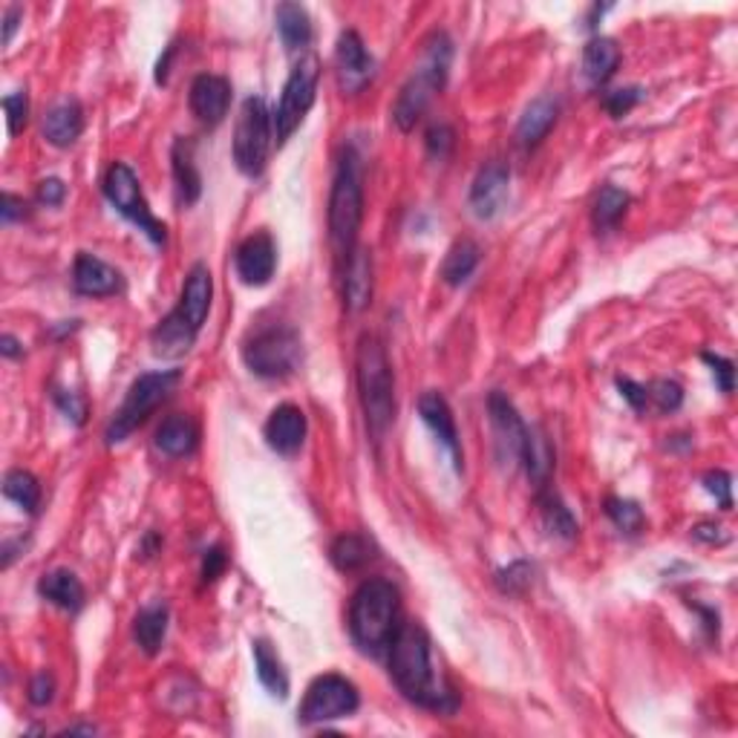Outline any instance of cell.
<instances>
[{"label": "cell", "instance_id": "cell-1", "mask_svg": "<svg viewBox=\"0 0 738 738\" xmlns=\"http://www.w3.org/2000/svg\"><path fill=\"white\" fill-rule=\"evenodd\" d=\"M386 654H390V675L407 701L424 707V710H436V713L456 710V692L447 687L445 678L433 666L430 635L421 623H402Z\"/></svg>", "mask_w": 738, "mask_h": 738}, {"label": "cell", "instance_id": "cell-2", "mask_svg": "<svg viewBox=\"0 0 738 738\" xmlns=\"http://www.w3.org/2000/svg\"><path fill=\"white\" fill-rule=\"evenodd\" d=\"M402 626V595L390 580H364L349 603V635L369 658H381Z\"/></svg>", "mask_w": 738, "mask_h": 738}, {"label": "cell", "instance_id": "cell-3", "mask_svg": "<svg viewBox=\"0 0 738 738\" xmlns=\"http://www.w3.org/2000/svg\"><path fill=\"white\" fill-rule=\"evenodd\" d=\"M211 301H214V277L205 263H193L182 283L179 303L170 309L168 318L160 320L153 329L151 344L160 358H179L193 346L200 335L202 323L208 318Z\"/></svg>", "mask_w": 738, "mask_h": 738}, {"label": "cell", "instance_id": "cell-4", "mask_svg": "<svg viewBox=\"0 0 738 738\" xmlns=\"http://www.w3.org/2000/svg\"><path fill=\"white\" fill-rule=\"evenodd\" d=\"M355 384L369 436L381 442L395 421V381L384 344L369 332H364L355 349Z\"/></svg>", "mask_w": 738, "mask_h": 738}, {"label": "cell", "instance_id": "cell-5", "mask_svg": "<svg viewBox=\"0 0 738 738\" xmlns=\"http://www.w3.org/2000/svg\"><path fill=\"white\" fill-rule=\"evenodd\" d=\"M450 64H454V41L447 38V33H433L424 41L419 64L393 104V122L404 133H410L416 122L424 116L433 96L445 87Z\"/></svg>", "mask_w": 738, "mask_h": 738}, {"label": "cell", "instance_id": "cell-6", "mask_svg": "<svg viewBox=\"0 0 738 738\" xmlns=\"http://www.w3.org/2000/svg\"><path fill=\"white\" fill-rule=\"evenodd\" d=\"M364 222V177L361 160L355 151H344L338 160L332 191H329V240L341 260H349L358 249Z\"/></svg>", "mask_w": 738, "mask_h": 738}, {"label": "cell", "instance_id": "cell-7", "mask_svg": "<svg viewBox=\"0 0 738 738\" xmlns=\"http://www.w3.org/2000/svg\"><path fill=\"white\" fill-rule=\"evenodd\" d=\"M179 378H182L179 369H156V372H144V376L136 378L116 416L110 419L107 433H104L107 445H122L127 436H133L136 430L151 419L153 410L174 393Z\"/></svg>", "mask_w": 738, "mask_h": 738}, {"label": "cell", "instance_id": "cell-8", "mask_svg": "<svg viewBox=\"0 0 738 738\" xmlns=\"http://www.w3.org/2000/svg\"><path fill=\"white\" fill-rule=\"evenodd\" d=\"M243 361L254 376L269 378V381L289 378L292 372H297L303 361V344L297 329H292L289 323L260 327L245 338Z\"/></svg>", "mask_w": 738, "mask_h": 738}, {"label": "cell", "instance_id": "cell-9", "mask_svg": "<svg viewBox=\"0 0 738 738\" xmlns=\"http://www.w3.org/2000/svg\"><path fill=\"white\" fill-rule=\"evenodd\" d=\"M104 196H107L110 205H113L127 222H133L153 245L168 243V228H165L162 219L153 217L151 205H148L142 188H139V177H136L130 165H125V162H113V165H110L107 174H104Z\"/></svg>", "mask_w": 738, "mask_h": 738}, {"label": "cell", "instance_id": "cell-10", "mask_svg": "<svg viewBox=\"0 0 738 738\" xmlns=\"http://www.w3.org/2000/svg\"><path fill=\"white\" fill-rule=\"evenodd\" d=\"M271 136H275V116L260 96L243 101L234 127V165L245 177H260L269 160Z\"/></svg>", "mask_w": 738, "mask_h": 738}, {"label": "cell", "instance_id": "cell-11", "mask_svg": "<svg viewBox=\"0 0 738 738\" xmlns=\"http://www.w3.org/2000/svg\"><path fill=\"white\" fill-rule=\"evenodd\" d=\"M318 81H320V61L318 55L306 52L297 64L292 67L289 78L283 85V96H280V104L271 113L275 116V142L283 144L289 142V136L303 125V118L315 104V96H318Z\"/></svg>", "mask_w": 738, "mask_h": 738}, {"label": "cell", "instance_id": "cell-12", "mask_svg": "<svg viewBox=\"0 0 738 738\" xmlns=\"http://www.w3.org/2000/svg\"><path fill=\"white\" fill-rule=\"evenodd\" d=\"M361 696L353 680L344 675H320L309 684L303 704L297 710V722L301 724H327L338 722V718H349L358 710Z\"/></svg>", "mask_w": 738, "mask_h": 738}, {"label": "cell", "instance_id": "cell-13", "mask_svg": "<svg viewBox=\"0 0 738 738\" xmlns=\"http://www.w3.org/2000/svg\"><path fill=\"white\" fill-rule=\"evenodd\" d=\"M487 412H491V428H494V445L496 456L502 465L520 461L522 445H525V433L529 424L520 419V412L502 393H491L487 398Z\"/></svg>", "mask_w": 738, "mask_h": 738}, {"label": "cell", "instance_id": "cell-14", "mask_svg": "<svg viewBox=\"0 0 738 738\" xmlns=\"http://www.w3.org/2000/svg\"><path fill=\"white\" fill-rule=\"evenodd\" d=\"M335 67L338 85H341L344 92H349V96L361 92L372 81V76H376V61H372V55L364 47L361 35L355 33V29H346L338 38Z\"/></svg>", "mask_w": 738, "mask_h": 738}, {"label": "cell", "instance_id": "cell-15", "mask_svg": "<svg viewBox=\"0 0 738 738\" xmlns=\"http://www.w3.org/2000/svg\"><path fill=\"white\" fill-rule=\"evenodd\" d=\"M511 170L502 162H487L470 184V211L476 219H494L502 214L508 202Z\"/></svg>", "mask_w": 738, "mask_h": 738}, {"label": "cell", "instance_id": "cell-16", "mask_svg": "<svg viewBox=\"0 0 738 738\" xmlns=\"http://www.w3.org/2000/svg\"><path fill=\"white\" fill-rule=\"evenodd\" d=\"M234 269L245 285H266L277 269V245L269 231L245 237L234 254Z\"/></svg>", "mask_w": 738, "mask_h": 738}, {"label": "cell", "instance_id": "cell-17", "mask_svg": "<svg viewBox=\"0 0 738 738\" xmlns=\"http://www.w3.org/2000/svg\"><path fill=\"white\" fill-rule=\"evenodd\" d=\"M419 416L421 421L428 424L430 433L442 442L450 459H454V468L461 470V438H459V428H456L454 410L442 393H424L419 398Z\"/></svg>", "mask_w": 738, "mask_h": 738}, {"label": "cell", "instance_id": "cell-18", "mask_svg": "<svg viewBox=\"0 0 738 738\" xmlns=\"http://www.w3.org/2000/svg\"><path fill=\"white\" fill-rule=\"evenodd\" d=\"M263 433H266V442L275 454H297L303 447V438H306V412L297 404H280L271 410Z\"/></svg>", "mask_w": 738, "mask_h": 738}, {"label": "cell", "instance_id": "cell-19", "mask_svg": "<svg viewBox=\"0 0 738 738\" xmlns=\"http://www.w3.org/2000/svg\"><path fill=\"white\" fill-rule=\"evenodd\" d=\"M231 107V85L222 76H196L191 85V110L202 125L217 127Z\"/></svg>", "mask_w": 738, "mask_h": 738}, {"label": "cell", "instance_id": "cell-20", "mask_svg": "<svg viewBox=\"0 0 738 738\" xmlns=\"http://www.w3.org/2000/svg\"><path fill=\"white\" fill-rule=\"evenodd\" d=\"M73 285L85 297H113L122 292V275L96 254L81 252L73 266Z\"/></svg>", "mask_w": 738, "mask_h": 738}, {"label": "cell", "instance_id": "cell-21", "mask_svg": "<svg viewBox=\"0 0 738 738\" xmlns=\"http://www.w3.org/2000/svg\"><path fill=\"white\" fill-rule=\"evenodd\" d=\"M85 130V110L76 99L59 101L55 107L43 116V139L55 148H69L78 142Z\"/></svg>", "mask_w": 738, "mask_h": 738}, {"label": "cell", "instance_id": "cell-22", "mask_svg": "<svg viewBox=\"0 0 738 738\" xmlns=\"http://www.w3.org/2000/svg\"><path fill=\"white\" fill-rule=\"evenodd\" d=\"M557 116H560V101L551 99V96L531 101L522 113L520 125H517V142L522 148H537L551 133V127L557 125Z\"/></svg>", "mask_w": 738, "mask_h": 738}, {"label": "cell", "instance_id": "cell-23", "mask_svg": "<svg viewBox=\"0 0 738 738\" xmlns=\"http://www.w3.org/2000/svg\"><path fill=\"white\" fill-rule=\"evenodd\" d=\"M38 595L47 600V603L59 606L64 612H78L85 606V586L81 580L67 569H55L50 574H43L41 583H38Z\"/></svg>", "mask_w": 738, "mask_h": 738}, {"label": "cell", "instance_id": "cell-24", "mask_svg": "<svg viewBox=\"0 0 738 738\" xmlns=\"http://www.w3.org/2000/svg\"><path fill=\"white\" fill-rule=\"evenodd\" d=\"M369 301H372V260L364 249H355L344 269V303L346 309L361 311Z\"/></svg>", "mask_w": 738, "mask_h": 738}, {"label": "cell", "instance_id": "cell-25", "mask_svg": "<svg viewBox=\"0 0 738 738\" xmlns=\"http://www.w3.org/2000/svg\"><path fill=\"white\" fill-rule=\"evenodd\" d=\"M170 162H174V182H177L179 202L184 208L202 196V177L193 160V142L191 139H177L174 151H170Z\"/></svg>", "mask_w": 738, "mask_h": 738}, {"label": "cell", "instance_id": "cell-26", "mask_svg": "<svg viewBox=\"0 0 738 738\" xmlns=\"http://www.w3.org/2000/svg\"><path fill=\"white\" fill-rule=\"evenodd\" d=\"M196 445H200V428L188 416H170L156 430V447L165 456L182 459V456H191Z\"/></svg>", "mask_w": 738, "mask_h": 738}, {"label": "cell", "instance_id": "cell-27", "mask_svg": "<svg viewBox=\"0 0 738 738\" xmlns=\"http://www.w3.org/2000/svg\"><path fill=\"white\" fill-rule=\"evenodd\" d=\"M168 621L170 612L162 600L160 603L144 606L142 612L136 614L133 640L144 654H160L162 644H165V635H168Z\"/></svg>", "mask_w": 738, "mask_h": 738}, {"label": "cell", "instance_id": "cell-28", "mask_svg": "<svg viewBox=\"0 0 738 738\" xmlns=\"http://www.w3.org/2000/svg\"><path fill=\"white\" fill-rule=\"evenodd\" d=\"M254 652V666H257V678L271 696L283 701L289 696V675H285V666L280 661V654L275 652V646L269 644L266 638H257L252 644Z\"/></svg>", "mask_w": 738, "mask_h": 738}, {"label": "cell", "instance_id": "cell-29", "mask_svg": "<svg viewBox=\"0 0 738 738\" xmlns=\"http://www.w3.org/2000/svg\"><path fill=\"white\" fill-rule=\"evenodd\" d=\"M537 508H539V520H543V529L557 539H574L577 537V520L574 513L565 508L560 496L554 494L551 487H539L537 491Z\"/></svg>", "mask_w": 738, "mask_h": 738}, {"label": "cell", "instance_id": "cell-30", "mask_svg": "<svg viewBox=\"0 0 738 738\" xmlns=\"http://www.w3.org/2000/svg\"><path fill=\"white\" fill-rule=\"evenodd\" d=\"M520 461L525 465V470H529V476L534 479L537 491L539 487H548V479H551L554 470V450L551 442H548L546 433L539 428H529V433H525V445H522Z\"/></svg>", "mask_w": 738, "mask_h": 738}, {"label": "cell", "instance_id": "cell-31", "mask_svg": "<svg viewBox=\"0 0 738 738\" xmlns=\"http://www.w3.org/2000/svg\"><path fill=\"white\" fill-rule=\"evenodd\" d=\"M275 21L285 50H306V47H309L311 17L301 3H280Z\"/></svg>", "mask_w": 738, "mask_h": 738}, {"label": "cell", "instance_id": "cell-32", "mask_svg": "<svg viewBox=\"0 0 738 738\" xmlns=\"http://www.w3.org/2000/svg\"><path fill=\"white\" fill-rule=\"evenodd\" d=\"M621 64V50L612 38H591L583 50V73L591 85H606Z\"/></svg>", "mask_w": 738, "mask_h": 738}, {"label": "cell", "instance_id": "cell-33", "mask_svg": "<svg viewBox=\"0 0 738 738\" xmlns=\"http://www.w3.org/2000/svg\"><path fill=\"white\" fill-rule=\"evenodd\" d=\"M479 260H482V252L473 240H459V243L450 245V252L445 254V263H442V280L447 285H461L468 283L470 275L476 271Z\"/></svg>", "mask_w": 738, "mask_h": 738}, {"label": "cell", "instance_id": "cell-34", "mask_svg": "<svg viewBox=\"0 0 738 738\" xmlns=\"http://www.w3.org/2000/svg\"><path fill=\"white\" fill-rule=\"evenodd\" d=\"M329 560L338 571H358L372 560V543L361 534H341L329 548Z\"/></svg>", "mask_w": 738, "mask_h": 738}, {"label": "cell", "instance_id": "cell-35", "mask_svg": "<svg viewBox=\"0 0 738 738\" xmlns=\"http://www.w3.org/2000/svg\"><path fill=\"white\" fill-rule=\"evenodd\" d=\"M626 208H629V193L621 191V188H614V184H603L600 193H597L595 211H591V219H595L597 231H609V228L618 226L623 219V214H626Z\"/></svg>", "mask_w": 738, "mask_h": 738}, {"label": "cell", "instance_id": "cell-36", "mask_svg": "<svg viewBox=\"0 0 738 738\" xmlns=\"http://www.w3.org/2000/svg\"><path fill=\"white\" fill-rule=\"evenodd\" d=\"M3 496L12 499L21 511L35 513L41 505V485L29 470H9L3 479Z\"/></svg>", "mask_w": 738, "mask_h": 738}, {"label": "cell", "instance_id": "cell-37", "mask_svg": "<svg viewBox=\"0 0 738 738\" xmlns=\"http://www.w3.org/2000/svg\"><path fill=\"white\" fill-rule=\"evenodd\" d=\"M606 513L614 522V529L623 531V534H640L646 525L640 505L632 502V499H621V496H609L606 499Z\"/></svg>", "mask_w": 738, "mask_h": 738}, {"label": "cell", "instance_id": "cell-38", "mask_svg": "<svg viewBox=\"0 0 738 738\" xmlns=\"http://www.w3.org/2000/svg\"><path fill=\"white\" fill-rule=\"evenodd\" d=\"M531 583H534V565L525 560H517L508 569L496 571V586L502 588L505 595H522Z\"/></svg>", "mask_w": 738, "mask_h": 738}, {"label": "cell", "instance_id": "cell-39", "mask_svg": "<svg viewBox=\"0 0 738 738\" xmlns=\"http://www.w3.org/2000/svg\"><path fill=\"white\" fill-rule=\"evenodd\" d=\"M646 393H649V402L661 412H675L684 404V386L678 381H670V378L652 381V384L646 386Z\"/></svg>", "mask_w": 738, "mask_h": 738}, {"label": "cell", "instance_id": "cell-40", "mask_svg": "<svg viewBox=\"0 0 738 738\" xmlns=\"http://www.w3.org/2000/svg\"><path fill=\"white\" fill-rule=\"evenodd\" d=\"M644 99V90L640 87H621V90H609L603 96V107L609 116L621 118L626 116L629 110H635Z\"/></svg>", "mask_w": 738, "mask_h": 738}, {"label": "cell", "instance_id": "cell-41", "mask_svg": "<svg viewBox=\"0 0 738 738\" xmlns=\"http://www.w3.org/2000/svg\"><path fill=\"white\" fill-rule=\"evenodd\" d=\"M3 110H7L9 133L17 136L26 127V118H29V96H26V90L9 92L3 99Z\"/></svg>", "mask_w": 738, "mask_h": 738}, {"label": "cell", "instance_id": "cell-42", "mask_svg": "<svg viewBox=\"0 0 738 738\" xmlns=\"http://www.w3.org/2000/svg\"><path fill=\"white\" fill-rule=\"evenodd\" d=\"M704 487L707 494L715 496V502L722 505L724 511H730L733 508V479L727 470H710L704 476Z\"/></svg>", "mask_w": 738, "mask_h": 738}, {"label": "cell", "instance_id": "cell-43", "mask_svg": "<svg viewBox=\"0 0 738 738\" xmlns=\"http://www.w3.org/2000/svg\"><path fill=\"white\" fill-rule=\"evenodd\" d=\"M52 398H55V404H59L61 412H64L67 419H73L76 424H85L87 402L81 398V395L73 393V390H55V393H52Z\"/></svg>", "mask_w": 738, "mask_h": 738}, {"label": "cell", "instance_id": "cell-44", "mask_svg": "<svg viewBox=\"0 0 738 738\" xmlns=\"http://www.w3.org/2000/svg\"><path fill=\"white\" fill-rule=\"evenodd\" d=\"M701 358H704L707 367H713V376H715V381H718V386H722V393H733L736 367H733L730 358H722V355H715V353H704Z\"/></svg>", "mask_w": 738, "mask_h": 738}, {"label": "cell", "instance_id": "cell-45", "mask_svg": "<svg viewBox=\"0 0 738 738\" xmlns=\"http://www.w3.org/2000/svg\"><path fill=\"white\" fill-rule=\"evenodd\" d=\"M228 554L222 546H211L208 551L202 554V583H214V580L226 571Z\"/></svg>", "mask_w": 738, "mask_h": 738}, {"label": "cell", "instance_id": "cell-46", "mask_svg": "<svg viewBox=\"0 0 738 738\" xmlns=\"http://www.w3.org/2000/svg\"><path fill=\"white\" fill-rule=\"evenodd\" d=\"M52 692H55V680H52L50 672H38L29 680V704L47 707L52 701Z\"/></svg>", "mask_w": 738, "mask_h": 738}, {"label": "cell", "instance_id": "cell-47", "mask_svg": "<svg viewBox=\"0 0 738 738\" xmlns=\"http://www.w3.org/2000/svg\"><path fill=\"white\" fill-rule=\"evenodd\" d=\"M618 390H621L623 402H629L632 410H638V412L646 410V404H649V393H646L644 384L632 381V378H618Z\"/></svg>", "mask_w": 738, "mask_h": 738}, {"label": "cell", "instance_id": "cell-48", "mask_svg": "<svg viewBox=\"0 0 738 738\" xmlns=\"http://www.w3.org/2000/svg\"><path fill=\"white\" fill-rule=\"evenodd\" d=\"M64 200H67V184L61 182V179L50 177V179H43V182L38 184V202H41V205L59 208Z\"/></svg>", "mask_w": 738, "mask_h": 738}, {"label": "cell", "instance_id": "cell-49", "mask_svg": "<svg viewBox=\"0 0 738 738\" xmlns=\"http://www.w3.org/2000/svg\"><path fill=\"white\" fill-rule=\"evenodd\" d=\"M428 148L433 153H436L438 160L442 156H447V151L454 148V130L447 125H438V127H430V133H428Z\"/></svg>", "mask_w": 738, "mask_h": 738}, {"label": "cell", "instance_id": "cell-50", "mask_svg": "<svg viewBox=\"0 0 738 738\" xmlns=\"http://www.w3.org/2000/svg\"><path fill=\"white\" fill-rule=\"evenodd\" d=\"M24 200H17L15 193H3V200H0V219H3V226H12L15 219H24Z\"/></svg>", "mask_w": 738, "mask_h": 738}, {"label": "cell", "instance_id": "cell-51", "mask_svg": "<svg viewBox=\"0 0 738 738\" xmlns=\"http://www.w3.org/2000/svg\"><path fill=\"white\" fill-rule=\"evenodd\" d=\"M17 21H21V9L9 7L7 15H3V43H12L15 29H17Z\"/></svg>", "mask_w": 738, "mask_h": 738}, {"label": "cell", "instance_id": "cell-52", "mask_svg": "<svg viewBox=\"0 0 738 738\" xmlns=\"http://www.w3.org/2000/svg\"><path fill=\"white\" fill-rule=\"evenodd\" d=\"M718 525H713V522H704V525H696L692 529V537L701 539V543H722V534H718Z\"/></svg>", "mask_w": 738, "mask_h": 738}, {"label": "cell", "instance_id": "cell-53", "mask_svg": "<svg viewBox=\"0 0 738 738\" xmlns=\"http://www.w3.org/2000/svg\"><path fill=\"white\" fill-rule=\"evenodd\" d=\"M0 353H3V358H17L24 349H21V344H17L15 338L3 335L0 338Z\"/></svg>", "mask_w": 738, "mask_h": 738}]
</instances>
